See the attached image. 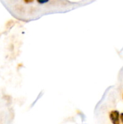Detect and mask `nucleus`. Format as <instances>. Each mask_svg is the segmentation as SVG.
Here are the masks:
<instances>
[{"label":"nucleus","mask_w":123,"mask_h":124,"mask_svg":"<svg viewBox=\"0 0 123 124\" xmlns=\"http://www.w3.org/2000/svg\"><path fill=\"white\" fill-rule=\"evenodd\" d=\"M110 119L113 124H120V113L117 110L112 111L110 113Z\"/></svg>","instance_id":"1"},{"label":"nucleus","mask_w":123,"mask_h":124,"mask_svg":"<svg viewBox=\"0 0 123 124\" xmlns=\"http://www.w3.org/2000/svg\"><path fill=\"white\" fill-rule=\"evenodd\" d=\"M120 119H121V121H122V122H123V113H122V114L120 115Z\"/></svg>","instance_id":"2"}]
</instances>
